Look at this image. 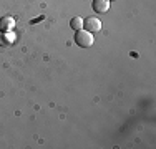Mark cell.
<instances>
[{
	"label": "cell",
	"instance_id": "3",
	"mask_svg": "<svg viewBox=\"0 0 156 149\" xmlns=\"http://www.w3.org/2000/svg\"><path fill=\"white\" fill-rule=\"evenodd\" d=\"M93 10L96 13H106L110 10V0H93Z\"/></svg>",
	"mask_w": 156,
	"mask_h": 149
},
{
	"label": "cell",
	"instance_id": "2",
	"mask_svg": "<svg viewBox=\"0 0 156 149\" xmlns=\"http://www.w3.org/2000/svg\"><path fill=\"white\" fill-rule=\"evenodd\" d=\"M83 28H87L90 33H96L101 30V22L96 17H88L87 20H83Z\"/></svg>",
	"mask_w": 156,
	"mask_h": 149
},
{
	"label": "cell",
	"instance_id": "6",
	"mask_svg": "<svg viewBox=\"0 0 156 149\" xmlns=\"http://www.w3.org/2000/svg\"><path fill=\"white\" fill-rule=\"evenodd\" d=\"M7 42H10V43H12V42H15V35H10V32H9V35H7Z\"/></svg>",
	"mask_w": 156,
	"mask_h": 149
},
{
	"label": "cell",
	"instance_id": "5",
	"mask_svg": "<svg viewBox=\"0 0 156 149\" xmlns=\"http://www.w3.org/2000/svg\"><path fill=\"white\" fill-rule=\"evenodd\" d=\"M70 27L73 30H81L83 28V18L81 17H73L72 20H70Z\"/></svg>",
	"mask_w": 156,
	"mask_h": 149
},
{
	"label": "cell",
	"instance_id": "1",
	"mask_svg": "<svg viewBox=\"0 0 156 149\" xmlns=\"http://www.w3.org/2000/svg\"><path fill=\"white\" fill-rule=\"evenodd\" d=\"M75 42L78 47L81 48H90L93 45L95 38H93V33H90L88 30L81 28V30H76V35H75Z\"/></svg>",
	"mask_w": 156,
	"mask_h": 149
},
{
	"label": "cell",
	"instance_id": "4",
	"mask_svg": "<svg viewBox=\"0 0 156 149\" xmlns=\"http://www.w3.org/2000/svg\"><path fill=\"white\" fill-rule=\"evenodd\" d=\"M13 27H15V20H13L12 17L0 18V30H2V32H12Z\"/></svg>",
	"mask_w": 156,
	"mask_h": 149
}]
</instances>
